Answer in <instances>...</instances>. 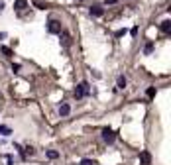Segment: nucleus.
<instances>
[{"label": "nucleus", "mask_w": 171, "mask_h": 165, "mask_svg": "<svg viewBox=\"0 0 171 165\" xmlns=\"http://www.w3.org/2000/svg\"><path fill=\"white\" fill-rule=\"evenodd\" d=\"M161 31H163V34H169V31H171V22H169V20L161 22Z\"/></svg>", "instance_id": "0eeeda50"}, {"label": "nucleus", "mask_w": 171, "mask_h": 165, "mask_svg": "<svg viewBox=\"0 0 171 165\" xmlns=\"http://www.w3.org/2000/svg\"><path fill=\"white\" fill-rule=\"evenodd\" d=\"M116 85H118V89H126V77L120 75L118 79H116Z\"/></svg>", "instance_id": "6e6552de"}, {"label": "nucleus", "mask_w": 171, "mask_h": 165, "mask_svg": "<svg viewBox=\"0 0 171 165\" xmlns=\"http://www.w3.org/2000/svg\"><path fill=\"white\" fill-rule=\"evenodd\" d=\"M2 8H4V2H2V0H0V12H2Z\"/></svg>", "instance_id": "aec40b11"}, {"label": "nucleus", "mask_w": 171, "mask_h": 165, "mask_svg": "<svg viewBox=\"0 0 171 165\" xmlns=\"http://www.w3.org/2000/svg\"><path fill=\"white\" fill-rule=\"evenodd\" d=\"M47 31H49V34H61V22L49 20V22H47Z\"/></svg>", "instance_id": "f03ea898"}, {"label": "nucleus", "mask_w": 171, "mask_h": 165, "mask_svg": "<svg viewBox=\"0 0 171 165\" xmlns=\"http://www.w3.org/2000/svg\"><path fill=\"white\" fill-rule=\"evenodd\" d=\"M26 6H28V0H16V4H14L16 10H24Z\"/></svg>", "instance_id": "423d86ee"}, {"label": "nucleus", "mask_w": 171, "mask_h": 165, "mask_svg": "<svg viewBox=\"0 0 171 165\" xmlns=\"http://www.w3.org/2000/svg\"><path fill=\"white\" fill-rule=\"evenodd\" d=\"M0 51H2L6 57H12V49H10V47H6V45H2V47H0Z\"/></svg>", "instance_id": "9d476101"}, {"label": "nucleus", "mask_w": 171, "mask_h": 165, "mask_svg": "<svg viewBox=\"0 0 171 165\" xmlns=\"http://www.w3.org/2000/svg\"><path fill=\"white\" fill-rule=\"evenodd\" d=\"M152 51H153V43L149 41V43H146V47H144V53H146V55H149Z\"/></svg>", "instance_id": "9b49d317"}, {"label": "nucleus", "mask_w": 171, "mask_h": 165, "mask_svg": "<svg viewBox=\"0 0 171 165\" xmlns=\"http://www.w3.org/2000/svg\"><path fill=\"white\" fill-rule=\"evenodd\" d=\"M89 90H90L89 83H85V81H83V83L77 87V90H75V97H77V98H83V97H87V94H89Z\"/></svg>", "instance_id": "f257e3e1"}, {"label": "nucleus", "mask_w": 171, "mask_h": 165, "mask_svg": "<svg viewBox=\"0 0 171 165\" xmlns=\"http://www.w3.org/2000/svg\"><path fill=\"white\" fill-rule=\"evenodd\" d=\"M146 94H148V98H153V97H156V89H153V87H149V89L146 90Z\"/></svg>", "instance_id": "ddd939ff"}, {"label": "nucleus", "mask_w": 171, "mask_h": 165, "mask_svg": "<svg viewBox=\"0 0 171 165\" xmlns=\"http://www.w3.org/2000/svg\"><path fill=\"white\" fill-rule=\"evenodd\" d=\"M104 14V10L100 6H90V16H94V18H100V16Z\"/></svg>", "instance_id": "20e7f679"}, {"label": "nucleus", "mask_w": 171, "mask_h": 165, "mask_svg": "<svg viewBox=\"0 0 171 165\" xmlns=\"http://www.w3.org/2000/svg\"><path fill=\"white\" fill-rule=\"evenodd\" d=\"M124 34H126V30H118V31H116V38H122Z\"/></svg>", "instance_id": "f3484780"}, {"label": "nucleus", "mask_w": 171, "mask_h": 165, "mask_svg": "<svg viewBox=\"0 0 171 165\" xmlns=\"http://www.w3.org/2000/svg\"><path fill=\"white\" fill-rule=\"evenodd\" d=\"M69 112H71V106L69 104H61L59 106V114L61 116H69Z\"/></svg>", "instance_id": "39448f33"}, {"label": "nucleus", "mask_w": 171, "mask_h": 165, "mask_svg": "<svg viewBox=\"0 0 171 165\" xmlns=\"http://www.w3.org/2000/svg\"><path fill=\"white\" fill-rule=\"evenodd\" d=\"M118 0H106V4H116Z\"/></svg>", "instance_id": "6ab92c4d"}, {"label": "nucleus", "mask_w": 171, "mask_h": 165, "mask_svg": "<svg viewBox=\"0 0 171 165\" xmlns=\"http://www.w3.org/2000/svg\"><path fill=\"white\" fill-rule=\"evenodd\" d=\"M142 161L146 163V165L149 163V153H148V151H144V153H142Z\"/></svg>", "instance_id": "4468645a"}, {"label": "nucleus", "mask_w": 171, "mask_h": 165, "mask_svg": "<svg viewBox=\"0 0 171 165\" xmlns=\"http://www.w3.org/2000/svg\"><path fill=\"white\" fill-rule=\"evenodd\" d=\"M47 157H49V159H57V157H59V151L49 150V151H47Z\"/></svg>", "instance_id": "f8f14e48"}, {"label": "nucleus", "mask_w": 171, "mask_h": 165, "mask_svg": "<svg viewBox=\"0 0 171 165\" xmlns=\"http://www.w3.org/2000/svg\"><path fill=\"white\" fill-rule=\"evenodd\" d=\"M26 153H30V155H34V153H35V150H34V147H31V146H28V147H26Z\"/></svg>", "instance_id": "dca6fc26"}, {"label": "nucleus", "mask_w": 171, "mask_h": 165, "mask_svg": "<svg viewBox=\"0 0 171 165\" xmlns=\"http://www.w3.org/2000/svg\"><path fill=\"white\" fill-rule=\"evenodd\" d=\"M12 71H14V73L20 71V65H18V63H14V65H12Z\"/></svg>", "instance_id": "a211bd4d"}, {"label": "nucleus", "mask_w": 171, "mask_h": 165, "mask_svg": "<svg viewBox=\"0 0 171 165\" xmlns=\"http://www.w3.org/2000/svg\"><path fill=\"white\" fill-rule=\"evenodd\" d=\"M79 165H94V161L93 159H81V163Z\"/></svg>", "instance_id": "2eb2a0df"}, {"label": "nucleus", "mask_w": 171, "mask_h": 165, "mask_svg": "<svg viewBox=\"0 0 171 165\" xmlns=\"http://www.w3.org/2000/svg\"><path fill=\"white\" fill-rule=\"evenodd\" d=\"M114 132H112L110 130V128H104V130H102V140L106 142V143H112V142H114Z\"/></svg>", "instance_id": "7ed1b4c3"}, {"label": "nucleus", "mask_w": 171, "mask_h": 165, "mask_svg": "<svg viewBox=\"0 0 171 165\" xmlns=\"http://www.w3.org/2000/svg\"><path fill=\"white\" fill-rule=\"evenodd\" d=\"M10 134H12V130L8 126H0V136H10Z\"/></svg>", "instance_id": "1a4fd4ad"}]
</instances>
